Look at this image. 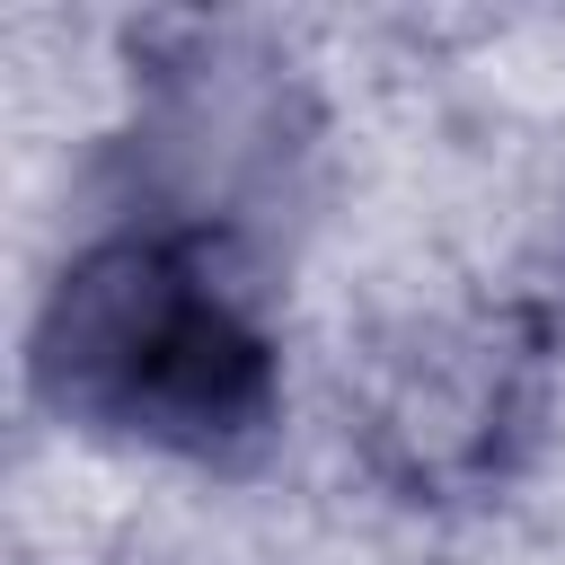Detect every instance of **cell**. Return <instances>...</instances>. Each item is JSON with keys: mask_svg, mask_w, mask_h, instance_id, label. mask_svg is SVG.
Returning a JSON list of instances; mask_svg holds the SVG:
<instances>
[{"mask_svg": "<svg viewBox=\"0 0 565 565\" xmlns=\"http://www.w3.org/2000/svg\"><path fill=\"white\" fill-rule=\"evenodd\" d=\"M35 397L62 424L230 468L282 424V344L230 265V238L132 212L88 238L26 335Z\"/></svg>", "mask_w": 565, "mask_h": 565, "instance_id": "6da1fadb", "label": "cell"}, {"mask_svg": "<svg viewBox=\"0 0 565 565\" xmlns=\"http://www.w3.org/2000/svg\"><path fill=\"white\" fill-rule=\"evenodd\" d=\"M547 415V344L512 309H459L397 327L353 388L362 459L406 503L494 494Z\"/></svg>", "mask_w": 565, "mask_h": 565, "instance_id": "7a4b0ae2", "label": "cell"}]
</instances>
